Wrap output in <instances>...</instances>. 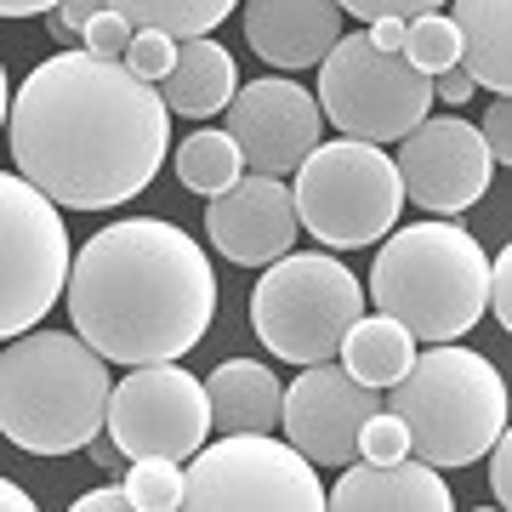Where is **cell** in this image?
Here are the masks:
<instances>
[{
  "label": "cell",
  "instance_id": "277c9868",
  "mask_svg": "<svg viewBox=\"0 0 512 512\" xmlns=\"http://www.w3.org/2000/svg\"><path fill=\"white\" fill-rule=\"evenodd\" d=\"M376 308L416 330V342H456L490 308V256L456 222L393 228L370 268Z\"/></svg>",
  "mask_w": 512,
  "mask_h": 512
},
{
  "label": "cell",
  "instance_id": "9a60e30c",
  "mask_svg": "<svg viewBox=\"0 0 512 512\" xmlns=\"http://www.w3.org/2000/svg\"><path fill=\"white\" fill-rule=\"evenodd\" d=\"M205 234L228 262L245 268H268L279 256H291L296 234H302V211H296V188H285L279 177L256 171L239 177L234 188H222L205 205Z\"/></svg>",
  "mask_w": 512,
  "mask_h": 512
},
{
  "label": "cell",
  "instance_id": "83f0119b",
  "mask_svg": "<svg viewBox=\"0 0 512 512\" xmlns=\"http://www.w3.org/2000/svg\"><path fill=\"white\" fill-rule=\"evenodd\" d=\"M131 40H137V23L103 6V12L92 18V29H86V40H80V46H86V52H97V57H126Z\"/></svg>",
  "mask_w": 512,
  "mask_h": 512
},
{
  "label": "cell",
  "instance_id": "836d02e7",
  "mask_svg": "<svg viewBox=\"0 0 512 512\" xmlns=\"http://www.w3.org/2000/svg\"><path fill=\"white\" fill-rule=\"evenodd\" d=\"M126 507H137L126 484H103V490H92V495L74 501V512H126Z\"/></svg>",
  "mask_w": 512,
  "mask_h": 512
},
{
  "label": "cell",
  "instance_id": "484cf974",
  "mask_svg": "<svg viewBox=\"0 0 512 512\" xmlns=\"http://www.w3.org/2000/svg\"><path fill=\"white\" fill-rule=\"evenodd\" d=\"M359 456L370 461H399V456H416V444H410V427H404V416L387 404V410H376V416L365 421V433H359Z\"/></svg>",
  "mask_w": 512,
  "mask_h": 512
},
{
  "label": "cell",
  "instance_id": "8992f818",
  "mask_svg": "<svg viewBox=\"0 0 512 512\" xmlns=\"http://www.w3.org/2000/svg\"><path fill=\"white\" fill-rule=\"evenodd\" d=\"M365 319V285L325 251L279 256L256 279L251 325L262 348L285 365H325L342 353L348 330Z\"/></svg>",
  "mask_w": 512,
  "mask_h": 512
},
{
  "label": "cell",
  "instance_id": "8d00e7d4",
  "mask_svg": "<svg viewBox=\"0 0 512 512\" xmlns=\"http://www.w3.org/2000/svg\"><path fill=\"white\" fill-rule=\"evenodd\" d=\"M63 0H0L6 18H40V12H57Z\"/></svg>",
  "mask_w": 512,
  "mask_h": 512
},
{
  "label": "cell",
  "instance_id": "f1b7e54d",
  "mask_svg": "<svg viewBox=\"0 0 512 512\" xmlns=\"http://www.w3.org/2000/svg\"><path fill=\"white\" fill-rule=\"evenodd\" d=\"M342 12H353V18H427V12H439L444 0H336Z\"/></svg>",
  "mask_w": 512,
  "mask_h": 512
},
{
  "label": "cell",
  "instance_id": "8fae6325",
  "mask_svg": "<svg viewBox=\"0 0 512 512\" xmlns=\"http://www.w3.org/2000/svg\"><path fill=\"white\" fill-rule=\"evenodd\" d=\"M211 393L194 382L183 365H137L126 382H114L109 399V439L120 456H171L188 461L200 456L211 439Z\"/></svg>",
  "mask_w": 512,
  "mask_h": 512
},
{
  "label": "cell",
  "instance_id": "7a4b0ae2",
  "mask_svg": "<svg viewBox=\"0 0 512 512\" xmlns=\"http://www.w3.org/2000/svg\"><path fill=\"white\" fill-rule=\"evenodd\" d=\"M217 274L188 228L131 217L97 228L69 274V319L109 365H171L200 348Z\"/></svg>",
  "mask_w": 512,
  "mask_h": 512
},
{
  "label": "cell",
  "instance_id": "52a82bcc",
  "mask_svg": "<svg viewBox=\"0 0 512 512\" xmlns=\"http://www.w3.org/2000/svg\"><path fill=\"white\" fill-rule=\"evenodd\" d=\"M296 211L302 234H313L330 251H359L399 228L404 177L399 160H387L382 143L365 137H330L296 171Z\"/></svg>",
  "mask_w": 512,
  "mask_h": 512
},
{
  "label": "cell",
  "instance_id": "6da1fadb",
  "mask_svg": "<svg viewBox=\"0 0 512 512\" xmlns=\"http://www.w3.org/2000/svg\"><path fill=\"white\" fill-rule=\"evenodd\" d=\"M12 160L63 211H109L137 200L165 165L171 109L126 57L57 52L12 97Z\"/></svg>",
  "mask_w": 512,
  "mask_h": 512
},
{
  "label": "cell",
  "instance_id": "2e32d148",
  "mask_svg": "<svg viewBox=\"0 0 512 512\" xmlns=\"http://www.w3.org/2000/svg\"><path fill=\"white\" fill-rule=\"evenodd\" d=\"M245 40L262 63L285 74L313 69L342 40V6L336 0H245Z\"/></svg>",
  "mask_w": 512,
  "mask_h": 512
},
{
  "label": "cell",
  "instance_id": "9c48e42d",
  "mask_svg": "<svg viewBox=\"0 0 512 512\" xmlns=\"http://www.w3.org/2000/svg\"><path fill=\"white\" fill-rule=\"evenodd\" d=\"M433 97V74H421L404 52H376L370 35H342L319 63V109L342 137L404 143L427 120Z\"/></svg>",
  "mask_w": 512,
  "mask_h": 512
},
{
  "label": "cell",
  "instance_id": "d590c367",
  "mask_svg": "<svg viewBox=\"0 0 512 512\" xmlns=\"http://www.w3.org/2000/svg\"><path fill=\"white\" fill-rule=\"evenodd\" d=\"M370 46L376 52H404L410 46V18H376L370 23Z\"/></svg>",
  "mask_w": 512,
  "mask_h": 512
},
{
  "label": "cell",
  "instance_id": "7402d4cb",
  "mask_svg": "<svg viewBox=\"0 0 512 512\" xmlns=\"http://www.w3.org/2000/svg\"><path fill=\"white\" fill-rule=\"evenodd\" d=\"M239 165H245V148H239L234 131H194V137H183V148H177V183H183L188 194L217 200L222 188L239 183Z\"/></svg>",
  "mask_w": 512,
  "mask_h": 512
},
{
  "label": "cell",
  "instance_id": "d6a6232c",
  "mask_svg": "<svg viewBox=\"0 0 512 512\" xmlns=\"http://www.w3.org/2000/svg\"><path fill=\"white\" fill-rule=\"evenodd\" d=\"M490 490H495V501L512 512V421H507V433H501L495 450H490Z\"/></svg>",
  "mask_w": 512,
  "mask_h": 512
},
{
  "label": "cell",
  "instance_id": "cb8c5ba5",
  "mask_svg": "<svg viewBox=\"0 0 512 512\" xmlns=\"http://www.w3.org/2000/svg\"><path fill=\"white\" fill-rule=\"evenodd\" d=\"M126 490L137 501V512H171L188 501V467L171 456H143V461H131Z\"/></svg>",
  "mask_w": 512,
  "mask_h": 512
},
{
  "label": "cell",
  "instance_id": "4dcf8cb0",
  "mask_svg": "<svg viewBox=\"0 0 512 512\" xmlns=\"http://www.w3.org/2000/svg\"><path fill=\"white\" fill-rule=\"evenodd\" d=\"M484 143H490L495 165H512V97H501V103H490V114H484Z\"/></svg>",
  "mask_w": 512,
  "mask_h": 512
},
{
  "label": "cell",
  "instance_id": "3957f363",
  "mask_svg": "<svg viewBox=\"0 0 512 512\" xmlns=\"http://www.w3.org/2000/svg\"><path fill=\"white\" fill-rule=\"evenodd\" d=\"M109 359L74 330H23L0 353V433L29 456H74L109 427Z\"/></svg>",
  "mask_w": 512,
  "mask_h": 512
},
{
  "label": "cell",
  "instance_id": "44dd1931",
  "mask_svg": "<svg viewBox=\"0 0 512 512\" xmlns=\"http://www.w3.org/2000/svg\"><path fill=\"white\" fill-rule=\"evenodd\" d=\"M342 365L370 387H393L404 382V370L416 365V330L399 325L393 313L382 319H359L348 330V342H342Z\"/></svg>",
  "mask_w": 512,
  "mask_h": 512
},
{
  "label": "cell",
  "instance_id": "e0dca14e",
  "mask_svg": "<svg viewBox=\"0 0 512 512\" xmlns=\"http://www.w3.org/2000/svg\"><path fill=\"white\" fill-rule=\"evenodd\" d=\"M450 507H456L450 484L421 456L348 467L330 490V512H450Z\"/></svg>",
  "mask_w": 512,
  "mask_h": 512
},
{
  "label": "cell",
  "instance_id": "1f68e13d",
  "mask_svg": "<svg viewBox=\"0 0 512 512\" xmlns=\"http://www.w3.org/2000/svg\"><path fill=\"white\" fill-rule=\"evenodd\" d=\"M490 313L501 319V330L512 336V245L490 262Z\"/></svg>",
  "mask_w": 512,
  "mask_h": 512
},
{
  "label": "cell",
  "instance_id": "d6986e66",
  "mask_svg": "<svg viewBox=\"0 0 512 512\" xmlns=\"http://www.w3.org/2000/svg\"><path fill=\"white\" fill-rule=\"evenodd\" d=\"M211 416H217V433H274L279 416H285V387L268 365H251V359H228V365L211 370Z\"/></svg>",
  "mask_w": 512,
  "mask_h": 512
},
{
  "label": "cell",
  "instance_id": "ffe728a7",
  "mask_svg": "<svg viewBox=\"0 0 512 512\" xmlns=\"http://www.w3.org/2000/svg\"><path fill=\"white\" fill-rule=\"evenodd\" d=\"M450 18L461 29V69L484 92L512 97V0H456Z\"/></svg>",
  "mask_w": 512,
  "mask_h": 512
},
{
  "label": "cell",
  "instance_id": "5b68a950",
  "mask_svg": "<svg viewBox=\"0 0 512 512\" xmlns=\"http://www.w3.org/2000/svg\"><path fill=\"white\" fill-rule=\"evenodd\" d=\"M393 410L404 416L421 461L439 473L473 467L507 433V382L484 353L433 342V353H416L404 382H393Z\"/></svg>",
  "mask_w": 512,
  "mask_h": 512
},
{
  "label": "cell",
  "instance_id": "ba28073f",
  "mask_svg": "<svg viewBox=\"0 0 512 512\" xmlns=\"http://www.w3.org/2000/svg\"><path fill=\"white\" fill-rule=\"evenodd\" d=\"M188 512H325L330 490L313 461L274 433H222L188 456Z\"/></svg>",
  "mask_w": 512,
  "mask_h": 512
},
{
  "label": "cell",
  "instance_id": "4fadbf2b",
  "mask_svg": "<svg viewBox=\"0 0 512 512\" xmlns=\"http://www.w3.org/2000/svg\"><path fill=\"white\" fill-rule=\"evenodd\" d=\"M495 171V154L484 131L467 120H421L399 143V177L404 200H416L433 217H456L467 205L484 200Z\"/></svg>",
  "mask_w": 512,
  "mask_h": 512
},
{
  "label": "cell",
  "instance_id": "f546056e",
  "mask_svg": "<svg viewBox=\"0 0 512 512\" xmlns=\"http://www.w3.org/2000/svg\"><path fill=\"white\" fill-rule=\"evenodd\" d=\"M97 12H103V0H63V6L46 12V18H52V35L57 40H86V29H92Z\"/></svg>",
  "mask_w": 512,
  "mask_h": 512
},
{
  "label": "cell",
  "instance_id": "7c38bea8",
  "mask_svg": "<svg viewBox=\"0 0 512 512\" xmlns=\"http://www.w3.org/2000/svg\"><path fill=\"white\" fill-rule=\"evenodd\" d=\"M382 387L359 382L348 365H302L291 387H285V439L313 461V467H348L359 456V433L365 421L382 410L376 399Z\"/></svg>",
  "mask_w": 512,
  "mask_h": 512
},
{
  "label": "cell",
  "instance_id": "74e56055",
  "mask_svg": "<svg viewBox=\"0 0 512 512\" xmlns=\"http://www.w3.org/2000/svg\"><path fill=\"white\" fill-rule=\"evenodd\" d=\"M0 507H6V512H29L35 501H29V495H23L18 484H12V478H0Z\"/></svg>",
  "mask_w": 512,
  "mask_h": 512
},
{
  "label": "cell",
  "instance_id": "30bf717a",
  "mask_svg": "<svg viewBox=\"0 0 512 512\" xmlns=\"http://www.w3.org/2000/svg\"><path fill=\"white\" fill-rule=\"evenodd\" d=\"M63 205L29 177H0V336L12 342L52 313L57 291H69V234Z\"/></svg>",
  "mask_w": 512,
  "mask_h": 512
},
{
  "label": "cell",
  "instance_id": "d4e9b609",
  "mask_svg": "<svg viewBox=\"0 0 512 512\" xmlns=\"http://www.w3.org/2000/svg\"><path fill=\"white\" fill-rule=\"evenodd\" d=\"M404 57H410L421 74L456 69V63H461V29H456V18H444V12L410 18V46H404Z\"/></svg>",
  "mask_w": 512,
  "mask_h": 512
},
{
  "label": "cell",
  "instance_id": "4316f807",
  "mask_svg": "<svg viewBox=\"0 0 512 512\" xmlns=\"http://www.w3.org/2000/svg\"><path fill=\"white\" fill-rule=\"evenodd\" d=\"M126 63L143 74V80H154V86H160L165 74H171V63H177V40L160 35V29H137V40L126 46Z\"/></svg>",
  "mask_w": 512,
  "mask_h": 512
},
{
  "label": "cell",
  "instance_id": "ac0fdd59",
  "mask_svg": "<svg viewBox=\"0 0 512 512\" xmlns=\"http://www.w3.org/2000/svg\"><path fill=\"white\" fill-rule=\"evenodd\" d=\"M234 92H239V74H234L228 46H217L211 35L177 40V63L160 80L165 109L188 114V120H211V114H222L234 103Z\"/></svg>",
  "mask_w": 512,
  "mask_h": 512
},
{
  "label": "cell",
  "instance_id": "e575fe53",
  "mask_svg": "<svg viewBox=\"0 0 512 512\" xmlns=\"http://www.w3.org/2000/svg\"><path fill=\"white\" fill-rule=\"evenodd\" d=\"M433 92H439V103H467V97L478 92V80H473V74H467V69L456 63V69L433 74Z\"/></svg>",
  "mask_w": 512,
  "mask_h": 512
},
{
  "label": "cell",
  "instance_id": "603a6c76",
  "mask_svg": "<svg viewBox=\"0 0 512 512\" xmlns=\"http://www.w3.org/2000/svg\"><path fill=\"white\" fill-rule=\"evenodd\" d=\"M109 12L131 18L137 29H160L171 40H194V35H211L222 18H234L239 0H103Z\"/></svg>",
  "mask_w": 512,
  "mask_h": 512
},
{
  "label": "cell",
  "instance_id": "5bb4252c",
  "mask_svg": "<svg viewBox=\"0 0 512 512\" xmlns=\"http://www.w3.org/2000/svg\"><path fill=\"white\" fill-rule=\"evenodd\" d=\"M228 131L239 137L251 171L296 177L302 160L319 148L325 109H319V92H302L296 80H251L228 103Z\"/></svg>",
  "mask_w": 512,
  "mask_h": 512
}]
</instances>
